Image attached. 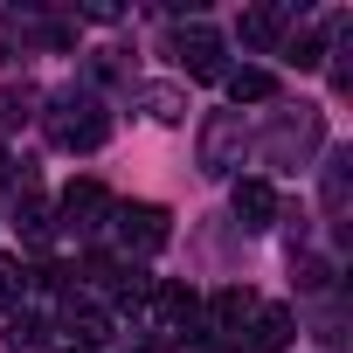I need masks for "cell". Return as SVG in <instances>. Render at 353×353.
<instances>
[{
	"instance_id": "cell-10",
	"label": "cell",
	"mask_w": 353,
	"mask_h": 353,
	"mask_svg": "<svg viewBox=\"0 0 353 353\" xmlns=\"http://www.w3.org/2000/svg\"><path fill=\"white\" fill-rule=\"evenodd\" d=\"M291 339H298V319H291L284 305H256V319H250L243 346H250V353H284Z\"/></svg>"
},
{
	"instance_id": "cell-21",
	"label": "cell",
	"mask_w": 353,
	"mask_h": 353,
	"mask_svg": "<svg viewBox=\"0 0 353 353\" xmlns=\"http://www.w3.org/2000/svg\"><path fill=\"white\" fill-rule=\"evenodd\" d=\"M291 270H298V291H319L325 284V263L319 256H291Z\"/></svg>"
},
{
	"instance_id": "cell-18",
	"label": "cell",
	"mask_w": 353,
	"mask_h": 353,
	"mask_svg": "<svg viewBox=\"0 0 353 353\" xmlns=\"http://www.w3.org/2000/svg\"><path fill=\"white\" fill-rule=\"evenodd\" d=\"M0 118H8V125H28V118H35V90H28V83H8V90H0Z\"/></svg>"
},
{
	"instance_id": "cell-14",
	"label": "cell",
	"mask_w": 353,
	"mask_h": 353,
	"mask_svg": "<svg viewBox=\"0 0 353 353\" xmlns=\"http://www.w3.org/2000/svg\"><path fill=\"white\" fill-rule=\"evenodd\" d=\"M8 346H14V353H49V346H56V325H49L42 312H14V319H8Z\"/></svg>"
},
{
	"instance_id": "cell-16",
	"label": "cell",
	"mask_w": 353,
	"mask_h": 353,
	"mask_svg": "<svg viewBox=\"0 0 353 353\" xmlns=\"http://www.w3.org/2000/svg\"><path fill=\"white\" fill-rule=\"evenodd\" d=\"M139 104H145L159 125H181V118H188V97L173 90V83H145V90H139Z\"/></svg>"
},
{
	"instance_id": "cell-5",
	"label": "cell",
	"mask_w": 353,
	"mask_h": 353,
	"mask_svg": "<svg viewBox=\"0 0 353 353\" xmlns=\"http://www.w3.org/2000/svg\"><path fill=\"white\" fill-rule=\"evenodd\" d=\"M49 215H56V229H70V236H97V229H104V215H111V194H104L97 181H70V188H63V201H56Z\"/></svg>"
},
{
	"instance_id": "cell-2",
	"label": "cell",
	"mask_w": 353,
	"mask_h": 353,
	"mask_svg": "<svg viewBox=\"0 0 353 353\" xmlns=\"http://www.w3.org/2000/svg\"><path fill=\"white\" fill-rule=\"evenodd\" d=\"M173 63H181L194 83H222L229 77V49L208 21H188V28H173Z\"/></svg>"
},
{
	"instance_id": "cell-8",
	"label": "cell",
	"mask_w": 353,
	"mask_h": 353,
	"mask_svg": "<svg viewBox=\"0 0 353 353\" xmlns=\"http://www.w3.org/2000/svg\"><path fill=\"white\" fill-rule=\"evenodd\" d=\"M263 152H270L277 166H298V159H312V152H319V111H298V118H277V132L263 139Z\"/></svg>"
},
{
	"instance_id": "cell-11",
	"label": "cell",
	"mask_w": 353,
	"mask_h": 353,
	"mask_svg": "<svg viewBox=\"0 0 353 353\" xmlns=\"http://www.w3.org/2000/svg\"><path fill=\"white\" fill-rule=\"evenodd\" d=\"M284 28H291V14H284V8H250V14L236 21L243 49H277V42H284Z\"/></svg>"
},
{
	"instance_id": "cell-19",
	"label": "cell",
	"mask_w": 353,
	"mask_h": 353,
	"mask_svg": "<svg viewBox=\"0 0 353 353\" xmlns=\"http://www.w3.org/2000/svg\"><path fill=\"white\" fill-rule=\"evenodd\" d=\"M166 353H222V346H215V339H208V325L194 319L188 332H173V339H166Z\"/></svg>"
},
{
	"instance_id": "cell-3",
	"label": "cell",
	"mask_w": 353,
	"mask_h": 353,
	"mask_svg": "<svg viewBox=\"0 0 353 353\" xmlns=\"http://www.w3.org/2000/svg\"><path fill=\"white\" fill-rule=\"evenodd\" d=\"M139 319H145V332H152V339L166 346L173 332H188V325L201 319V298H194L188 284H152V298L139 305Z\"/></svg>"
},
{
	"instance_id": "cell-17",
	"label": "cell",
	"mask_w": 353,
	"mask_h": 353,
	"mask_svg": "<svg viewBox=\"0 0 353 353\" xmlns=\"http://www.w3.org/2000/svg\"><path fill=\"white\" fill-rule=\"evenodd\" d=\"M21 298H28V270L14 256H0V312H21Z\"/></svg>"
},
{
	"instance_id": "cell-22",
	"label": "cell",
	"mask_w": 353,
	"mask_h": 353,
	"mask_svg": "<svg viewBox=\"0 0 353 353\" xmlns=\"http://www.w3.org/2000/svg\"><path fill=\"white\" fill-rule=\"evenodd\" d=\"M8 173H14V159H8V145H0V181H8Z\"/></svg>"
},
{
	"instance_id": "cell-9",
	"label": "cell",
	"mask_w": 353,
	"mask_h": 353,
	"mask_svg": "<svg viewBox=\"0 0 353 353\" xmlns=\"http://www.w3.org/2000/svg\"><path fill=\"white\" fill-rule=\"evenodd\" d=\"M229 208H236V222H243L250 236H263V229L277 222V188H270V181H236Z\"/></svg>"
},
{
	"instance_id": "cell-7",
	"label": "cell",
	"mask_w": 353,
	"mask_h": 353,
	"mask_svg": "<svg viewBox=\"0 0 353 353\" xmlns=\"http://www.w3.org/2000/svg\"><path fill=\"white\" fill-rule=\"evenodd\" d=\"M250 319H256V298H250V291H215L208 312H201V325H208L215 346H236V339L250 332Z\"/></svg>"
},
{
	"instance_id": "cell-4",
	"label": "cell",
	"mask_w": 353,
	"mask_h": 353,
	"mask_svg": "<svg viewBox=\"0 0 353 353\" xmlns=\"http://www.w3.org/2000/svg\"><path fill=\"white\" fill-rule=\"evenodd\" d=\"M243 166V118L236 111H208L201 118V173L208 181H222V173Z\"/></svg>"
},
{
	"instance_id": "cell-20",
	"label": "cell",
	"mask_w": 353,
	"mask_h": 353,
	"mask_svg": "<svg viewBox=\"0 0 353 353\" xmlns=\"http://www.w3.org/2000/svg\"><path fill=\"white\" fill-rule=\"evenodd\" d=\"M284 63H298V70H319V35H298V42L284 49Z\"/></svg>"
},
{
	"instance_id": "cell-1",
	"label": "cell",
	"mask_w": 353,
	"mask_h": 353,
	"mask_svg": "<svg viewBox=\"0 0 353 353\" xmlns=\"http://www.w3.org/2000/svg\"><path fill=\"white\" fill-rule=\"evenodd\" d=\"M49 139H56L63 152H97V145L111 139V111H104V97L83 90V83L56 90V97H49Z\"/></svg>"
},
{
	"instance_id": "cell-13",
	"label": "cell",
	"mask_w": 353,
	"mask_h": 353,
	"mask_svg": "<svg viewBox=\"0 0 353 353\" xmlns=\"http://www.w3.org/2000/svg\"><path fill=\"white\" fill-rule=\"evenodd\" d=\"M14 229H21V243H28V250H49V243H56V215H49V201L21 194V208H14Z\"/></svg>"
},
{
	"instance_id": "cell-6",
	"label": "cell",
	"mask_w": 353,
	"mask_h": 353,
	"mask_svg": "<svg viewBox=\"0 0 353 353\" xmlns=\"http://www.w3.org/2000/svg\"><path fill=\"white\" fill-rule=\"evenodd\" d=\"M111 222H118V243L125 250H139V256H152V250H166V208H152V201H125V208H111Z\"/></svg>"
},
{
	"instance_id": "cell-15",
	"label": "cell",
	"mask_w": 353,
	"mask_h": 353,
	"mask_svg": "<svg viewBox=\"0 0 353 353\" xmlns=\"http://www.w3.org/2000/svg\"><path fill=\"white\" fill-rule=\"evenodd\" d=\"M353 201V152H332L325 159V215H346Z\"/></svg>"
},
{
	"instance_id": "cell-12",
	"label": "cell",
	"mask_w": 353,
	"mask_h": 353,
	"mask_svg": "<svg viewBox=\"0 0 353 353\" xmlns=\"http://www.w3.org/2000/svg\"><path fill=\"white\" fill-rule=\"evenodd\" d=\"M222 90H229V104H270V97H277V77L256 70V63H243V70L222 77Z\"/></svg>"
},
{
	"instance_id": "cell-23",
	"label": "cell",
	"mask_w": 353,
	"mask_h": 353,
	"mask_svg": "<svg viewBox=\"0 0 353 353\" xmlns=\"http://www.w3.org/2000/svg\"><path fill=\"white\" fill-rule=\"evenodd\" d=\"M63 353H90V346H63Z\"/></svg>"
}]
</instances>
